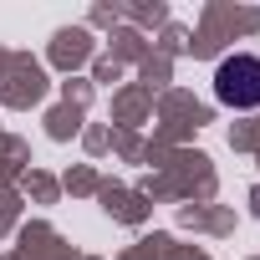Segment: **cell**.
I'll return each mask as SVG.
<instances>
[{"label": "cell", "instance_id": "obj_1", "mask_svg": "<svg viewBox=\"0 0 260 260\" xmlns=\"http://www.w3.org/2000/svg\"><path fill=\"white\" fill-rule=\"evenodd\" d=\"M214 97L224 107H240V112L260 107V56H250V51L224 56L219 72H214Z\"/></svg>", "mask_w": 260, "mask_h": 260}]
</instances>
